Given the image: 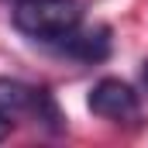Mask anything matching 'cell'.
Masks as SVG:
<instances>
[{
  "label": "cell",
  "instance_id": "2",
  "mask_svg": "<svg viewBox=\"0 0 148 148\" xmlns=\"http://www.w3.org/2000/svg\"><path fill=\"white\" fill-rule=\"evenodd\" d=\"M0 114L7 117H17V121H35V124H45L48 131H59L62 117H59V107L55 100L38 90L24 79H10V76H0Z\"/></svg>",
  "mask_w": 148,
  "mask_h": 148
},
{
  "label": "cell",
  "instance_id": "1",
  "mask_svg": "<svg viewBox=\"0 0 148 148\" xmlns=\"http://www.w3.org/2000/svg\"><path fill=\"white\" fill-rule=\"evenodd\" d=\"M10 21L21 35L55 45L83 24V7L79 0H14Z\"/></svg>",
  "mask_w": 148,
  "mask_h": 148
},
{
  "label": "cell",
  "instance_id": "4",
  "mask_svg": "<svg viewBox=\"0 0 148 148\" xmlns=\"http://www.w3.org/2000/svg\"><path fill=\"white\" fill-rule=\"evenodd\" d=\"M55 48L76 62H100L110 55V31L107 28H86V31L76 28L62 41H55Z\"/></svg>",
  "mask_w": 148,
  "mask_h": 148
},
{
  "label": "cell",
  "instance_id": "6",
  "mask_svg": "<svg viewBox=\"0 0 148 148\" xmlns=\"http://www.w3.org/2000/svg\"><path fill=\"white\" fill-rule=\"evenodd\" d=\"M141 79H145V86H148V62H145V69H141Z\"/></svg>",
  "mask_w": 148,
  "mask_h": 148
},
{
  "label": "cell",
  "instance_id": "5",
  "mask_svg": "<svg viewBox=\"0 0 148 148\" xmlns=\"http://www.w3.org/2000/svg\"><path fill=\"white\" fill-rule=\"evenodd\" d=\"M7 134H10V117H7V114H0V141H3Z\"/></svg>",
  "mask_w": 148,
  "mask_h": 148
},
{
  "label": "cell",
  "instance_id": "3",
  "mask_svg": "<svg viewBox=\"0 0 148 148\" xmlns=\"http://www.w3.org/2000/svg\"><path fill=\"white\" fill-rule=\"evenodd\" d=\"M90 110L103 121H114V124H134L141 117V103H138V93L124 83V79H100L93 90H90Z\"/></svg>",
  "mask_w": 148,
  "mask_h": 148
}]
</instances>
